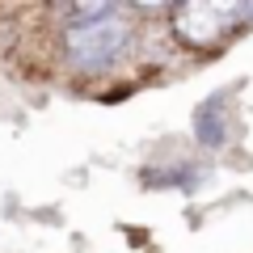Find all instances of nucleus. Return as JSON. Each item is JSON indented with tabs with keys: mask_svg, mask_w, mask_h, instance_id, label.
Masks as SVG:
<instances>
[{
	"mask_svg": "<svg viewBox=\"0 0 253 253\" xmlns=\"http://www.w3.org/2000/svg\"><path fill=\"white\" fill-rule=\"evenodd\" d=\"M194 131H199V139L207 148H219L228 139L232 118H228V97H224V93H215L207 106H199V114H194Z\"/></svg>",
	"mask_w": 253,
	"mask_h": 253,
	"instance_id": "3",
	"label": "nucleus"
},
{
	"mask_svg": "<svg viewBox=\"0 0 253 253\" xmlns=\"http://www.w3.org/2000/svg\"><path fill=\"white\" fill-rule=\"evenodd\" d=\"M135 46V21L131 9L123 4H101L93 17H68L59 30V59L68 63V72L81 76H101L110 72L118 59H126Z\"/></svg>",
	"mask_w": 253,
	"mask_h": 253,
	"instance_id": "1",
	"label": "nucleus"
},
{
	"mask_svg": "<svg viewBox=\"0 0 253 253\" xmlns=\"http://www.w3.org/2000/svg\"><path fill=\"white\" fill-rule=\"evenodd\" d=\"M253 17V4H211V0H181L169 9L173 38L190 51H211L219 46L232 30H241V21Z\"/></svg>",
	"mask_w": 253,
	"mask_h": 253,
	"instance_id": "2",
	"label": "nucleus"
}]
</instances>
